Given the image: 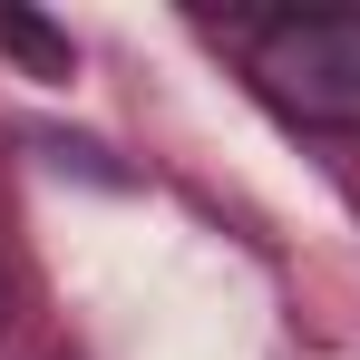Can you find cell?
<instances>
[{
    "label": "cell",
    "mask_w": 360,
    "mask_h": 360,
    "mask_svg": "<svg viewBox=\"0 0 360 360\" xmlns=\"http://www.w3.org/2000/svg\"><path fill=\"white\" fill-rule=\"evenodd\" d=\"M0 49H20V59H30V78H68V39L59 30H39V20H30V10H0Z\"/></svg>",
    "instance_id": "2"
},
{
    "label": "cell",
    "mask_w": 360,
    "mask_h": 360,
    "mask_svg": "<svg viewBox=\"0 0 360 360\" xmlns=\"http://www.w3.org/2000/svg\"><path fill=\"white\" fill-rule=\"evenodd\" d=\"M253 78L311 127H360V10H283L253 30Z\"/></svg>",
    "instance_id": "1"
},
{
    "label": "cell",
    "mask_w": 360,
    "mask_h": 360,
    "mask_svg": "<svg viewBox=\"0 0 360 360\" xmlns=\"http://www.w3.org/2000/svg\"><path fill=\"white\" fill-rule=\"evenodd\" d=\"M10 302H20V292H10V263H0V331H10Z\"/></svg>",
    "instance_id": "3"
}]
</instances>
